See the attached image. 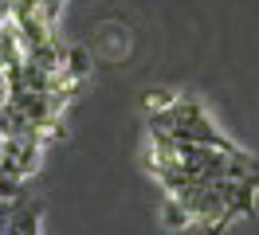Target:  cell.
Listing matches in <instances>:
<instances>
[{"instance_id": "obj_9", "label": "cell", "mask_w": 259, "mask_h": 235, "mask_svg": "<svg viewBox=\"0 0 259 235\" xmlns=\"http://www.w3.org/2000/svg\"><path fill=\"white\" fill-rule=\"evenodd\" d=\"M12 208H16V200H0V235H8V223H12Z\"/></svg>"}, {"instance_id": "obj_4", "label": "cell", "mask_w": 259, "mask_h": 235, "mask_svg": "<svg viewBox=\"0 0 259 235\" xmlns=\"http://www.w3.org/2000/svg\"><path fill=\"white\" fill-rule=\"evenodd\" d=\"M39 216H44V200L24 192L12 208V223H8V235H39Z\"/></svg>"}, {"instance_id": "obj_1", "label": "cell", "mask_w": 259, "mask_h": 235, "mask_svg": "<svg viewBox=\"0 0 259 235\" xmlns=\"http://www.w3.org/2000/svg\"><path fill=\"white\" fill-rule=\"evenodd\" d=\"M39 141L44 137H0V165L16 176H32L39 169Z\"/></svg>"}, {"instance_id": "obj_8", "label": "cell", "mask_w": 259, "mask_h": 235, "mask_svg": "<svg viewBox=\"0 0 259 235\" xmlns=\"http://www.w3.org/2000/svg\"><path fill=\"white\" fill-rule=\"evenodd\" d=\"M173 102H177V94H173V90H149L146 110H165V106H173Z\"/></svg>"}, {"instance_id": "obj_2", "label": "cell", "mask_w": 259, "mask_h": 235, "mask_svg": "<svg viewBox=\"0 0 259 235\" xmlns=\"http://www.w3.org/2000/svg\"><path fill=\"white\" fill-rule=\"evenodd\" d=\"M24 63H28V43L20 35L16 20H8V24H0V75H16L24 71Z\"/></svg>"}, {"instance_id": "obj_5", "label": "cell", "mask_w": 259, "mask_h": 235, "mask_svg": "<svg viewBox=\"0 0 259 235\" xmlns=\"http://www.w3.org/2000/svg\"><path fill=\"white\" fill-rule=\"evenodd\" d=\"M161 219H165V227H173V231H181V227H189V223H193L189 208H185L177 196H169V192H165V200H161Z\"/></svg>"}, {"instance_id": "obj_3", "label": "cell", "mask_w": 259, "mask_h": 235, "mask_svg": "<svg viewBox=\"0 0 259 235\" xmlns=\"http://www.w3.org/2000/svg\"><path fill=\"white\" fill-rule=\"evenodd\" d=\"M0 137H44V129H39V122L28 118L12 98H4V102H0Z\"/></svg>"}, {"instance_id": "obj_7", "label": "cell", "mask_w": 259, "mask_h": 235, "mask_svg": "<svg viewBox=\"0 0 259 235\" xmlns=\"http://www.w3.org/2000/svg\"><path fill=\"white\" fill-rule=\"evenodd\" d=\"M87 71H91V55H87L82 47H71V51H67V75L79 82V78L87 75Z\"/></svg>"}, {"instance_id": "obj_6", "label": "cell", "mask_w": 259, "mask_h": 235, "mask_svg": "<svg viewBox=\"0 0 259 235\" xmlns=\"http://www.w3.org/2000/svg\"><path fill=\"white\" fill-rule=\"evenodd\" d=\"M28 188H24V176H16V172H8L4 165H0V200H20Z\"/></svg>"}]
</instances>
